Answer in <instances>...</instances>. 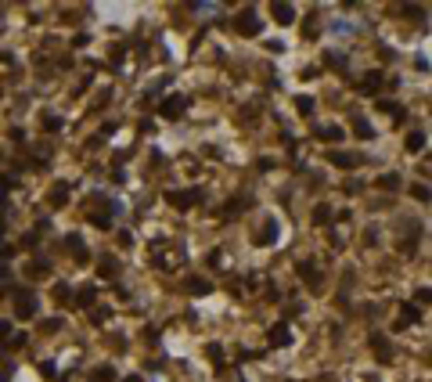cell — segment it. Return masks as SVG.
Segmentation results:
<instances>
[{
  "mask_svg": "<svg viewBox=\"0 0 432 382\" xmlns=\"http://www.w3.org/2000/svg\"><path fill=\"white\" fill-rule=\"evenodd\" d=\"M15 303H18V317H33V310H36L33 292H22V288H18V292H15Z\"/></svg>",
  "mask_w": 432,
  "mask_h": 382,
  "instance_id": "cell-1",
  "label": "cell"
},
{
  "mask_svg": "<svg viewBox=\"0 0 432 382\" xmlns=\"http://www.w3.org/2000/svg\"><path fill=\"white\" fill-rule=\"evenodd\" d=\"M184 105H188V101H184L180 94H173V97H166V101H162V115H166V119H177V115L184 112Z\"/></svg>",
  "mask_w": 432,
  "mask_h": 382,
  "instance_id": "cell-2",
  "label": "cell"
},
{
  "mask_svg": "<svg viewBox=\"0 0 432 382\" xmlns=\"http://www.w3.org/2000/svg\"><path fill=\"white\" fill-rule=\"evenodd\" d=\"M166 198H169L177 209H188V206H195V202H198V191H188V195H184V191H169Z\"/></svg>",
  "mask_w": 432,
  "mask_h": 382,
  "instance_id": "cell-3",
  "label": "cell"
},
{
  "mask_svg": "<svg viewBox=\"0 0 432 382\" xmlns=\"http://www.w3.org/2000/svg\"><path fill=\"white\" fill-rule=\"evenodd\" d=\"M238 33H242V36H256V33H260V18H256L252 11L242 15V18H238Z\"/></svg>",
  "mask_w": 432,
  "mask_h": 382,
  "instance_id": "cell-4",
  "label": "cell"
},
{
  "mask_svg": "<svg viewBox=\"0 0 432 382\" xmlns=\"http://www.w3.org/2000/svg\"><path fill=\"white\" fill-rule=\"evenodd\" d=\"M270 11H274V18H278L281 25H292V22H296V7H292V4H270Z\"/></svg>",
  "mask_w": 432,
  "mask_h": 382,
  "instance_id": "cell-5",
  "label": "cell"
},
{
  "mask_svg": "<svg viewBox=\"0 0 432 382\" xmlns=\"http://www.w3.org/2000/svg\"><path fill=\"white\" fill-rule=\"evenodd\" d=\"M270 343H274V346H288V343H292L288 325H274V328H270Z\"/></svg>",
  "mask_w": 432,
  "mask_h": 382,
  "instance_id": "cell-6",
  "label": "cell"
},
{
  "mask_svg": "<svg viewBox=\"0 0 432 382\" xmlns=\"http://www.w3.org/2000/svg\"><path fill=\"white\" fill-rule=\"evenodd\" d=\"M382 87V72H367V79L360 83V94H375Z\"/></svg>",
  "mask_w": 432,
  "mask_h": 382,
  "instance_id": "cell-7",
  "label": "cell"
},
{
  "mask_svg": "<svg viewBox=\"0 0 432 382\" xmlns=\"http://www.w3.org/2000/svg\"><path fill=\"white\" fill-rule=\"evenodd\" d=\"M353 130H357V137H360V141H371V137H375L371 123H367V119H360V115H357V119H353Z\"/></svg>",
  "mask_w": 432,
  "mask_h": 382,
  "instance_id": "cell-8",
  "label": "cell"
},
{
  "mask_svg": "<svg viewBox=\"0 0 432 382\" xmlns=\"http://www.w3.org/2000/svg\"><path fill=\"white\" fill-rule=\"evenodd\" d=\"M317 137H320V141H342V130H338V126L332 123V126H320V130H317Z\"/></svg>",
  "mask_w": 432,
  "mask_h": 382,
  "instance_id": "cell-9",
  "label": "cell"
},
{
  "mask_svg": "<svg viewBox=\"0 0 432 382\" xmlns=\"http://www.w3.org/2000/svg\"><path fill=\"white\" fill-rule=\"evenodd\" d=\"M414 321H418V306H403V314H400L396 328H407V325H414Z\"/></svg>",
  "mask_w": 432,
  "mask_h": 382,
  "instance_id": "cell-10",
  "label": "cell"
},
{
  "mask_svg": "<svg viewBox=\"0 0 432 382\" xmlns=\"http://www.w3.org/2000/svg\"><path fill=\"white\" fill-rule=\"evenodd\" d=\"M371 346H375V353H378V361H382V364H389V357H393V350H389V346H385V343L378 339V335H375V339H371Z\"/></svg>",
  "mask_w": 432,
  "mask_h": 382,
  "instance_id": "cell-11",
  "label": "cell"
},
{
  "mask_svg": "<svg viewBox=\"0 0 432 382\" xmlns=\"http://www.w3.org/2000/svg\"><path fill=\"white\" fill-rule=\"evenodd\" d=\"M332 162H335V166H342V170H353V166H357V162H360V159L346 155V152H335V155H332Z\"/></svg>",
  "mask_w": 432,
  "mask_h": 382,
  "instance_id": "cell-12",
  "label": "cell"
},
{
  "mask_svg": "<svg viewBox=\"0 0 432 382\" xmlns=\"http://www.w3.org/2000/svg\"><path fill=\"white\" fill-rule=\"evenodd\" d=\"M94 296H97V288H94V285H87V288H79L76 303H79V306H90V303H94Z\"/></svg>",
  "mask_w": 432,
  "mask_h": 382,
  "instance_id": "cell-13",
  "label": "cell"
},
{
  "mask_svg": "<svg viewBox=\"0 0 432 382\" xmlns=\"http://www.w3.org/2000/svg\"><path fill=\"white\" fill-rule=\"evenodd\" d=\"M421 148H425V134H411V137H407V152H421Z\"/></svg>",
  "mask_w": 432,
  "mask_h": 382,
  "instance_id": "cell-14",
  "label": "cell"
},
{
  "mask_svg": "<svg viewBox=\"0 0 432 382\" xmlns=\"http://www.w3.org/2000/svg\"><path fill=\"white\" fill-rule=\"evenodd\" d=\"M378 108H382L385 115H393V119H396V123L403 119V112H400V108H396V101H378Z\"/></svg>",
  "mask_w": 432,
  "mask_h": 382,
  "instance_id": "cell-15",
  "label": "cell"
},
{
  "mask_svg": "<svg viewBox=\"0 0 432 382\" xmlns=\"http://www.w3.org/2000/svg\"><path fill=\"white\" fill-rule=\"evenodd\" d=\"M296 112L299 115H310V112H314V97H296Z\"/></svg>",
  "mask_w": 432,
  "mask_h": 382,
  "instance_id": "cell-16",
  "label": "cell"
},
{
  "mask_svg": "<svg viewBox=\"0 0 432 382\" xmlns=\"http://www.w3.org/2000/svg\"><path fill=\"white\" fill-rule=\"evenodd\" d=\"M188 292H195V296H206V292H209V281H198V278H195V281H188Z\"/></svg>",
  "mask_w": 432,
  "mask_h": 382,
  "instance_id": "cell-17",
  "label": "cell"
},
{
  "mask_svg": "<svg viewBox=\"0 0 432 382\" xmlns=\"http://www.w3.org/2000/svg\"><path fill=\"white\" fill-rule=\"evenodd\" d=\"M101 274H115V270H119V263H115V256H105V260H101Z\"/></svg>",
  "mask_w": 432,
  "mask_h": 382,
  "instance_id": "cell-18",
  "label": "cell"
},
{
  "mask_svg": "<svg viewBox=\"0 0 432 382\" xmlns=\"http://www.w3.org/2000/svg\"><path fill=\"white\" fill-rule=\"evenodd\" d=\"M396 184H400V177H396V173H385V177H378V188H389V191H393Z\"/></svg>",
  "mask_w": 432,
  "mask_h": 382,
  "instance_id": "cell-19",
  "label": "cell"
},
{
  "mask_svg": "<svg viewBox=\"0 0 432 382\" xmlns=\"http://www.w3.org/2000/svg\"><path fill=\"white\" fill-rule=\"evenodd\" d=\"M65 191H69L65 184H58V188H54V195H51V202L54 206H65Z\"/></svg>",
  "mask_w": 432,
  "mask_h": 382,
  "instance_id": "cell-20",
  "label": "cell"
},
{
  "mask_svg": "<svg viewBox=\"0 0 432 382\" xmlns=\"http://www.w3.org/2000/svg\"><path fill=\"white\" fill-rule=\"evenodd\" d=\"M328 216H332V209H328V206H317L314 209V220L317 224H328Z\"/></svg>",
  "mask_w": 432,
  "mask_h": 382,
  "instance_id": "cell-21",
  "label": "cell"
},
{
  "mask_svg": "<svg viewBox=\"0 0 432 382\" xmlns=\"http://www.w3.org/2000/svg\"><path fill=\"white\" fill-rule=\"evenodd\" d=\"M90 224H94V227H101V231H108V227H112V220H108V216H101V213H94V216H90Z\"/></svg>",
  "mask_w": 432,
  "mask_h": 382,
  "instance_id": "cell-22",
  "label": "cell"
},
{
  "mask_svg": "<svg viewBox=\"0 0 432 382\" xmlns=\"http://www.w3.org/2000/svg\"><path fill=\"white\" fill-rule=\"evenodd\" d=\"M411 195L421 198V202H429V188H425V184H414V188H411Z\"/></svg>",
  "mask_w": 432,
  "mask_h": 382,
  "instance_id": "cell-23",
  "label": "cell"
},
{
  "mask_svg": "<svg viewBox=\"0 0 432 382\" xmlns=\"http://www.w3.org/2000/svg\"><path fill=\"white\" fill-rule=\"evenodd\" d=\"M94 379H97V382H112V379H115V371H112V368H101Z\"/></svg>",
  "mask_w": 432,
  "mask_h": 382,
  "instance_id": "cell-24",
  "label": "cell"
},
{
  "mask_svg": "<svg viewBox=\"0 0 432 382\" xmlns=\"http://www.w3.org/2000/svg\"><path fill=\"white\" fill-rule=\"evenodd\" d=\"M418 303H432V288H418Z\"/></svg>",
  "mask_w": 432,
  "mask_h": 382,
  "instance_id": "cell-25",
  "label": "cell"
},
{
  "mask_svg": "<svg viewBox=\"0 0 432 382\" xmlns=\"http://www.w3.org/2000/svg\"><path fill=\"white\" fill-rule=\"evenodd\" d=\"M123 382H141V379H137V375H130V379H123Z\"/></svg>",
  "mask_w": 432,
  "mask_h": 382,
  "instance_id": "cell-26",
  "label": "cell"
}]
</instances>
